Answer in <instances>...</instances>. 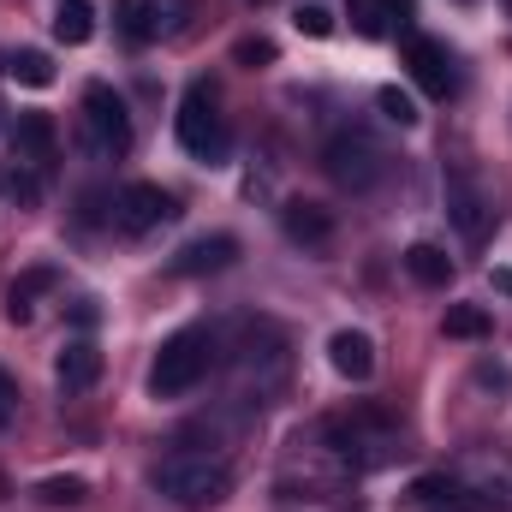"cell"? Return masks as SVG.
Wrapping results in <instances>:
<instances>
[{"mask_svg": "<svg viewBox=\"0 0 512 512\" xmlns=\"http://www.w3.org/2000/svg\"><path fill=\"white\" fill-rule=\"evenodd\" d=\"M233 60H239V66H268V60H274V42H268V36H245V42L233 48Z\"/></svg>", "mask_w": 512, "mask_h": 512, "instance_id": "cell-26", "label": "cell"}, {"mask_svg": "<svg viewBox=\"0 0 512 512\" xmlns=\"http://www.w3.org/2000/svg\"><path fill=\"white\" fill-rule=\"evenodd\" d=\"M405 274H411L417 286H447V280H453V256L441 251V245H411V251H405Z\"/></svg>", "mask_w": 512, "mask_h": 512, "instance_id": "cell-17", "label": "cell"}, {"mask_svg": "<svg viewBox=\"0 0 512 512\" xmlns=\"http://www.w3.org/2000/svg\"><path fill=\"white\" fill-rule=\"evenodd\" d=\"M179 143H185V155H197V161H227V149H233V137H227V120H221V108H215V90L209 84H191L185 90V102H179Z\"/></svg>", "mask_w": 512, "mask_h": 512, "instance_id": "cell-3", "label": "cell"}, {"mask_svg": "<svg viewBox=\"0 0 512 512\" xmlns=\"http://www.w3.org/2000/svg\"><path fill=\"white\" fill-rule=\"evenodd\" d=\"M280 227H286L292 245H310V251H322V245L334 239V215H328L322 203H286V209H280Z\"/></svg>", "mask_w": 512, "mask_h": 512, "instance_id": "cell-11", "label": "cell"}, {"mask_svg": "<svg viewBox=\"0 0 512 512\" xmlns=\"http://www.w3.org/2000/svg\"><path fill=\"white\" fill-rule=\"evenodd\" d=\"M322 167H328L334 185H346V191H370V185L382 179L387 155H382V143H376L370 131H334L328 149H322Z\"/></svg>", "mask_w": 512, "mask_h": 512, "instance_id": "cell-5", "label": "cell"}, {"mask_svg": "<svg viewBox=\"0 0 512 512\" xmlns=\"http://www.w3.org/2000/svg\"><path fill=\"white\" fill-rule=\"evenodd\" d=\"M12 143H18V161L48 167V161H54V120H48V114H18Z\"/></svg>", "mask_w": 512, "mask_h": 512, "instance_id": "cell-15", "label": "cell"}, {"mask_svg": "<svg viewBox=\"0 0 512 512\" xmlns=\"http://www.w3.org/2000/svg\"><path fill=\"white\" fill-rule=\"evenodd\" d=\"M376 108H382L393 126H417V102H411L405 90H393V84H387V90H376Z\"/></svg>", "mask_w": 512, "mask_h": 512, "instance_id": "cell-25", "label": "cell"}, {"mask_svg": "<svg viewBox=\"0 0 512 512\" xmlns=\"http://www.w3.org/2000/svg\"><path fill=\"white\" fill-rule=\"evenodd\" d=\"M84 137L102 161H120L131 149V114H126V96L114 84H90L84 90Z\"/></svg>", "mask_w": 512, "mask_h": 512, "instance_id": "cell-6", "label": "cell"}, {"mask_svg": "<svg viewBox=\"0 0 512 512\" xmlns=\"http://www.w3.org/2000/svg\"><path fill=\"white\" fill-rule=\"evenodd\" d=\"M495 286H501V292H512V268H495Z\"/></svg>", "mask_w": 512, "mask_h": 512, "instance_id": "cell-29", "label": "cell"}, {"mask_svg": "<svg viewBox=\"0 0 512 512\" xmlns=\"http://www.w3.org/2000/svg\"><path fill=\"white\" fill-rule=\"evenodd\" d=\"M286 334L274 328V322H256L251 334H245V346H239V358H233V370H239V382H245V393L239 399H251V382H256V405L268 399V393H280V382H286Z\"/></svg>", "mask_w": 512, "mask_h": 512, "instance_id": "cell-4", "label": "cell"}, {"mask_svg": "<svg viewBox=\"0 0 512 512\" xmlns=\"http://www.w3.org/2000/svg\"><path fill=\"white\" fill-rule=\"evenodd\" d=\"M54 280H60L54 268H24V274L6 286V316H12V322H30V316H36V298L54 292Z\"/></svg>", "mask_w": 512, "mask_h": 512, "instance_id": "cell-14", "label": "cell"}, {"mask_svg": "<svg viewBox=\"0 0 512 512\" xmlns=\"http://www.w3.org/2000/svg\"><path fill=\"white\" fill-rule=\"evenodd\" d=\"M405 66H411V78H417V84H423L429 96H441V102H447V96L459 90L453 54H447V48H441L435 36H411V42H405Z\"/></svg>", "mask_w": 512, "mask_h": 512, "instance_id": "cell-9", "label": "cell"}, {"mask_svg": "<svg viewBox=\"0 0 512 512\" xmlns=\"http://www.w3.org/2000/svg\"><path fill=\"white\" fill-rule=\"evenodd\" d=\"M12 417H18V382H12V376L0 370V429H6Z\"/></svg>", "mask_w": 512, "mask_h": 512, "instance_id": "cell-28", "label": "cell"}, {"mask_svg": "<svg viewBox=\"0 0 512 512\" xmlns=\"http://www.w3.org/2000/svg\"><path fill=\"white\" fill-rule=\"evenodd\" d=\"M441 328H447L453 340H483V334H489V310H483V304H453Z\"/></svg>", "mask_w": 512, "mask_h": 512, "instance_id": "cell-21", "label": "cell"}, {"mask_svg": "<svg viewBox=\"0 0 512 512\" xmlns=\"http://www.w3.org/2000/svg\"><path fill=\"white\" fill-rule=\"evenodd\" d=\"M155 495L173 501L179 512H209L233 495V471L215 465L209 453H173L155 465Z\"/></svg>", "mask_w": 512, "mask_h": 512, "instance_id": "cell-2", "label": "cell"}, {"mask_svg": "<svg viewBox=\"0 0 512 512\" xmlns=\"http://www.w3.org/2000/svg\"><path fill=\"white\" fill-rule=\"evenodd\" d=\"M411 495H417L423 507H471V512H489L483 501H471L453 477H417V489H411Z\"/></svg>", "mask_w": 512, "mask_h": 512, "instance_id": "cell-20", "label": "cell"}, {"mask_svg": "<svg viewBox=\"0 0 512 512\" xmlns=\"http://www.w3.org/2000/svg\"><path fill=\"white\" fill-rule=\"evenodd\" d=\"M6 495H12V483H6V471H0V501H6Z\"/></svg>", "mask_w": 512, "mask_h": 512, "instance_id": "cell-30", "label": "cell"}, {"mask_svg": "<svg viewBox=\"0 0 512 512\" xmlns=\"http://www.w3.org/2000/svg\"><path fill=\"white\" fill-rule=\"evenodd\" d=\"M447 221H453V227H459V239H471V245H483V239H489L495 209H489V197H483V185H477L471 173H453V179H447Z\"/></svg>", "mask_w": 512, "mask_h": 512, "instance_id": "cell-7", "label": "cell"}, {"mask_svg": "<svg viewBox=\"0 0 512 512\" xmlns=\"http://www.w3.org/2000/svg\"><path fill=\"white\" fill-rule=\"evenodd\" d=\"M54 36H60L66 48H84V42L96 36V12H90V0H60V6H54Z\"/></svg>", "mask_w": 512, "mask_h": 512, "instance_id": "cell-16", "label": "cell"}, {"mask_svg": "<svg viewBox=\"0 0 512 512\" xmlns=\"http://www.w3.org/2000/svg\"><path fill=\"white\" fill-rule=\"evenodd\" d=\"M54 382L60 393H84V387L102 382V352L90 346V340H72L66 352H60V364H54Z\"/></svg>", "mask_w": 512, "mask_h": 512, "instance_id": "cell-13", "label": "cell"}, {"mask_svg": "<svg viewBox=\"0 0 512 512\" xmlns=\"http://www.w3.org/2000/svg\"><path fill=\"white\" fill-rule=\"evenodd\" d=\"M215 364H221L215 328H179V334L161 346L155 370H149V393H155V399H185V393H197V387L209 382Z\"/></svg>", "mask_w": 512, "mask_h": 512, "instance_id": "cell-1", "label": "cell"}, {"mask_svg": "<svg viewBox=\"0 0 512 512\" xmlns=\"http://www.w3.org/2000/svg\"><path fill=\"white\" fill-rule=\"evenodd\" d=\"M84 495H90L84 477H42V483H36V501H42V507H78Z\"/></svg>", "mask_w": 512, "mask_h": 512, "instance_id": "cell-22", "label": "cell"}, {"mask_svg": "<svg viewBox=\"0 0 512 512\" xmlns=\"http://www.w3.org/2000/svg\"><path fill=\"white\" fill-rule=\"evenodd\" d=\"M6 72H12V84H24V90H48V84H54V60H48L42 48H18V54L6 60Z\"/></svg>", "mask_w": 512, "mask_h": 512, "instance_id": "cell-19", "label": "cell"}, {"mask_svg": "<svg viewBox=\"0 0 512 512\" xmlns=\"http://www.w3.org/2000/svg\"><path fill=\"white\" fill-rule=\"evenodd\" d=\"M346 18H352V30H358L364 42H382L387 24H393L399 12H393V0H346Z\"/></svg>", "mask_w": 512, "mask_h": 512, "instance_id": "cell-18", "label": "cell"}, {"mask_svg": "<svg viewBox=\"0 0 512 512\" xmlns=\"http://www.w3.org/2000/svg\"><path fill=\"white\" fill-rule=\"evenodd\" d=\"M233 262H239V239H227V233H203V239L179 245L167 268H173L179 280H197V274H221V268H233Z\"/></svg>", "mask_w": 512, "mask_h": 512, "instance_id": "cell-10", "label": "cell"}, {"mask_svg": "<svg viewBox=\"0 0 512 512\" xmlns=\"http://www.w3.org/2000/svg\"><path fill=\"white\" fill-rule=\"evenodd\" d=\"M328 364H334L346 382H370V370H376V346H370V334L340 328V334L328 340Z\"/></svg>", "mask_w": 512, "mask_h": 512, "instance_id": "cell-12", "label": "cell"}, {"mask_svg": "<svg viewBox=\"0 0 512 512\" xmlns=\"http://www.w3.org/2000/svg\"><path fill=\"white\" fill-rule=\"evenodd\" d=\"M120 30L131 42H149L155 36V6L149 0H120Z\"/></svg>", "mask_w": 512, "mask_h": 512, "instance_id": "cell-23", "label": "cell"}, {"mask_svg": "<svg viewBox=\"0 0 512 512\" xmlns=\"http://www.w3.org/2000/svg\"><path fill=\"white\" fill-rule=\"evenodd\" d=\"M298 30H304V36H328V30H334L328 6H316V0H310V6H298Z\"/></svg>", "mask_w": 512, "mask_h": 512, "instance_id": "cell-27", "label": "cell"}, {"mask_svg": "<svg viewBox=\"0 0 512 512\" xmlns=\"http://www.w3.org/2000/svg\"><path fill=\"white\" fill-rule=\"evenodd\" d=\"M155 6V36H179L191 24V0H149Z\"/></svg>", "mask_w": 512, "mask_h": 512, "instance_id": "cell-24", "label": "cell"}, {"mask_svg": "<svg viewBox=\"0 0 512 512\" xmlns=\"http://www.w3.org/2000/svg\"><path fill=\"white\" fill-rule=\"evenodd\" d=\"M179 209H173V197L161 191V185H149V179H131L126 191L114 197V221L126 227V233H155L161 221H173Z\"/></svg>", "mask_w": 512, "mask_h": 512, "instance_id": "cell-8", "label": "cell"}]
</instances>
